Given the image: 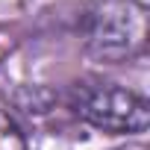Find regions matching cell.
Instances as JSON below:
<instances>
[{
  "mask_svg": "<svg viewBox=\"0 0 150 150\" xmlns=\"http://www.w3.org/2000/svg\"><path fill=\"white\" fill-rule=\"evenodd\" d=\"M80 33L97 62L132 59L147 41V9L138 0H94L80 21Z\"/></svg>",
  "mask_w": 150,
  "mask_h": 150,
  "instance_id": "1",
  "label": "cell"
},
{
  "mask_svg": "<svg viewBox=\"0 0 150 150\" xmlns=\"http://www.w3.org/2000/svg\"><path fill=\"white\" fill-rule=\"evenodd\" d=\"M68 106L80 121L100 132H144L150 124V106L141 94L103 83V80H86L77 83L68 94Z\"/></svg>",
  "mask_w": 150,
  "mask_h": 150,
  "instance_id": "2",
  "label": "cell"
},
{
  "mask_svg": "<svg viewBox=\"0 0 150 150\" xmlns=\"http://www.w3.org/2000/svg\"><path fill=\"white\" fill-rule=\"evenodd\" d=\"M0 150H27V138L12 115L0 109Z\"/></svg>",
  "mask_w": 150,
  "mask_h": 150,
  "instance_id": "3",
  "label": "cell"
},
{
  "mask_svg": "<svg viewBox=\"0 0 150 150\" xmlns=\"http://www.w3.org/2000/svg\"><path fill=\"white\" fill-rule=\"evenodd\" d=\"M115 150H150L144 141H132V144H124V147H115Z\"/></svg>",
  "mask_w": 150,
  "mask_h": 150,
  "instance_id": "4",
  "label": "cell"
}]
</instances>
